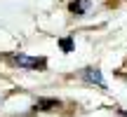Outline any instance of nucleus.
<instances>
[{
    "label": "nucleus",
    "mask_w": 127,
    "mask_h": 117,
    "mask_svg": "<svg viewBox=\"0 0 127 117\" xmlns=\"http://www.w3.org/2000/svg\"><path fill=\"white\" fill-rule=\"evenodd\" d=\"M14 63H17L19 68H26V70H42V68L47 66V61L42 56H28V54H9Z\"/></svg>",
    "instance_id": "1"
},
{
    "label": "nucleus",
    "mask_w": 127,
    "mask_h": 117,
    "mask_svg": "<svg viewBox=\"0 0 127 117\" xmlns=\"http://www.w3.org/2000/svg\"><path fill=\"white\" fill-rule=\"evenodd\" d=\"M87 9H90V0H73L71 2V12L75 14V17H82Z\"/></svg>",
    "instance_id": "3"
},
{
    "label": "nucleus",
    "mask_w": 127,
    "mask_h": 117,
    "mask_svg": "<svg viewBox=\"0 0 127 117\" xmlns=\"http://www.w3.org/2000/svg\"><path fill=\"white\" fill-rule=\"evenodd\" d=\"M82 77H85L87 82H92V84H96V87H101L104 89V77H101V70H96V68H85L82 70Z\"/></svg>",
    "instance_id": "2"
},
{
    "label": "nucleus",
    "mask_w": 127,
    "mask_h": 117,
    "mask_svg": "<svg viewBox=\"0 0 127 117\" xmlns=\"http://www.w3.org/2000/svg\"><path fill=\"white\" fill-rule=\"evenodd\" d=\"M52 108H59L57 98H38V103H35V110H52Z\"/></svg>",
    "instance_id": "4"
},
{
    "label": "nucleus",
    "mask_w": 127,
    "mask_h": 117,
    "mask_svg": "<svg viewBox=\"0 0 127 117\" xmlns=\"http://www.w3.org/2000/svg\"><path fill=\"white\" fill-rule=\"evenodd\" d=\"M120 115H123V117H127V113H123V110H120Z\"/></svg>",
    "instance_id": "6"
},
{
    "label": "nucleus",
    "mask_w": 127,
    "mask_h": 117,
    "mask_svg": "<svg viewBox=\"0 0 127 117\" xmlns=\"http://www.w3.org/2000/svg\"><path fill=\"white\" fill-rule=\"evenodd\" d=\"M59 47H61L64 52H73V40H71V38H61V40H59Z\"/></svg>",
    "instance_id": "5"
}]
</instances>
